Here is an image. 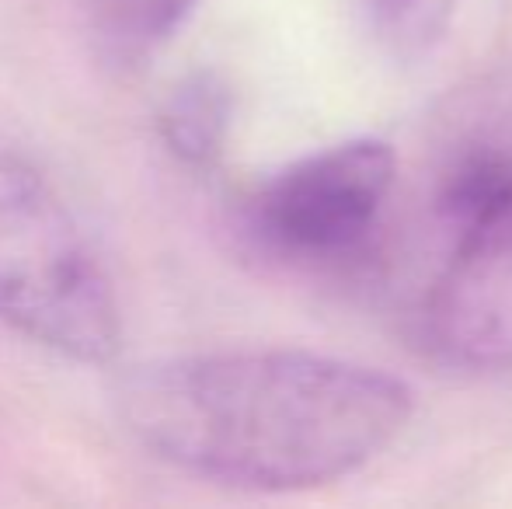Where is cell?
<instances>
[{
	"label": "cell",
	"mask_w": 512,
	"mask_h": 509,
	"mask_svg": "<svg viewBox=\"0 0 512 509\" xmlns=\"http://www.w3.org/2000/svg\"><path fill=\"white\" fill-rule=\"evenodd\" d=\"M115 408L143 450L206 482L307 492L363 471L405 433L401 377L304 349H234L140 363Z\"/></svg>",
	"instance_id": "obj_1"
},
{
	"label": "cell",
	"mask_w": 512,
	"mask_h": 509,
	"mask_svg": "<svg viewBox=\"0 0 512 509\" xmlns=\"http://www.w3.org/2000/svg\"><path fill=\"white\" fill-rule=\"evenodd\" d=\"M0 321L74 363L122 349L112 276L35 164L0 154Z\"/></svg>",
	"instance_id": "obj_2"
},
{
	"label": "cell",
	"mask_w": 512,
	"mask_h": 509,
	"mask_svg": "<svg viewBox=\"0 0 512 509\" xmlns=\"http://www.w3.org/2000/svg\"><path fill=\"white\" fill-rule=\"evenodd\" d=\"M443 213L453 248L425 304V332L446 363L512 367V154H478L450 175Z\"/></svg>",
	"instance_id": "obj_3"
},
{
	"label": "cell",
	"mask_w": 512,
	"mask_h": 509,
	"mask_svg": "<svg viewBox=\"0 0 512 509\" xmlns=\"http://www.w3.org/2000/svg\"><path fill=\"white\" fill-rule=\"evenodd\" d=\"M391 143L359 136L324 147L265 178L244 203L251 245L286 265H338L370 241L391 196Z\"/></svg>",
	"instance_id": "obj_4"
},
{
	"label": "cell",
	"mask_w": 512,
	"mask_h": 509,
	"mask_svg": "<svg viewBox=\"0 0 512 509\" xmlns=\"http://www.w3.org/2000/svg\"><path fill=\"white\" fill-rule=\"evenodd\" d=\"M234 123V91L216 70L185 74L157 109V133L185 168H209L223 154Z\"/></svg>",
	"instance_id": "obj_5"
},
{
	"label": "cell",
	"mask_w": 512,
	"mask_h": 509,
	"mask_svg": "<svg viewBox=\"0 0 512 509\" xmlns=\"http://www.w3.org/2000/svg\"><path fill=\"white\" fill-rule=\"evenodd\" d=\"M199 0H95V32L105 56L140 63L189 21Z\"/></svg>",
	"instance_id": "obj_6"
},
{
	"label": "cell",
	"mask_w": 512,
	"mask_h": 509,
	"mask_svg": "<svg viewBox=\"0 0 512 509\" xmlns=\"http://www.w3.org/2000/svg\"><path fill=\"white\" fill-rule=\"evenodd\" d=\"M370 39L394 60H422L446 39L460 0H356Z\"/></svg>",
	"instance_id": "obj_7"
}]
</instances>
